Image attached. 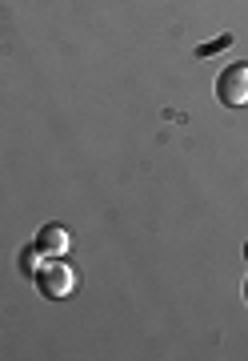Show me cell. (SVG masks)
<instances>
[{
	"label": "cell",
	"mask_w": 248,
	"mask_h": 361,
	"mask_svg": "<svg viewBox=\"0 0 248 361\" xmlns=\"http://www.w3.org/2000/svg\"><path fill=\"white\" fill-rule=\"evenodd\" d=\"M216 101L228 109H248V61H236L216 77Z\"/></svg>",
	"instance_id": "obj_1"
},
{
	"label": "cell",
	"mask_w": 248,
	"mask_h": 361,
	"mask_svg": "<svg viewBox=\"0 0 248 361\" xmlns=\"http://www.w3.org/2000/svg\"><path fill=\"white\" fill-rule=\"evenodd\" d=\"M40 289H44V297H68L72 293V269L65 261H53L48 269L40 273Z\"/></svg>",
	"instance_id": "obj_2"
},
{
	"label": "cell",
	"mask_w": 248,
	"mask_h": 361,
	"mask_svg": "<svg viewBox=\"0 0 248 361\" xmlns=\"http://www.w3.org/2000/svg\"><path fill=\"white\" fill-rule=\"evenodd\" d=\"M37 249H40V253H48V257H65V249H68V233L60 229V225H44V229H40Z\"/></svg>",
	"instance_id": "obj_3"
},
{
	"label": "cell",
	"mask_w": 248,
	"mask_h": 361,
	"mask_svg": "<svg viewBox=\"0 0 248 361\" xmlns=\"http://www.w3.org/2000/svg\"><path fill=\"white\" fill-rule=\"evenodd\" d=\"M228 44H233V32H224L221 40H212V44H200V49H196V56H209V52H221V49H228Z\"/></svg>",
	"instance_id": "obj_4"
},
{
	"label": "cell",
	"mask_w": 248,
	"mask_h": 361,
	"mask_svg": "<svg viewBox=\"0 0 248 361\" xmlns=\"http://www.w3.org/2000/svg\"><path fill=\"white\" fill-rule=\"evenodd\" d=\"M20 257H25V261H20V269H25V273H32V269H37V257H40V249H25Z\"/></svg>",
	"instance_id": "obj_5"
},
{
	"label": "cell",
	"mask_w": 248,
	"mask_h": 361,
	"mask_svg": "<svg viewBox=\"0 0 248 361\" xmlns=\"http://www.w3.org/2000/svg\"><path fill=\"white\" fill-rule=\"evenodd\" d=\"M244 261H248V241H244Z\"/></svg>",
	"instance_id": "obj_6"
},
{
	"label": "cell",
	"mask_w": 248,
	"mask_h": 361,
	"mask_svg": "<svg viewBox=\"0 0 248 361\" xmlns=\"http://www.w3.org/2000/svg\"><path fill=\"white\" fill-rule=\"evenodd\" d=\"M244 301H248V281H244Z\"/></svg>",
	"instance_id": "obj_7"
}]
</instances>
